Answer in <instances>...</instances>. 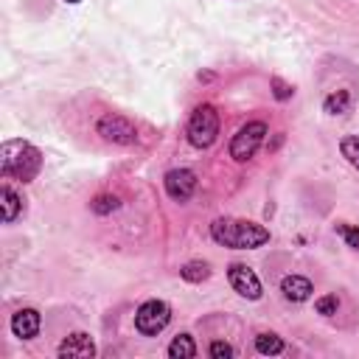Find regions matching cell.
<instances>
[{"label": "cell", "instance_id": "1", "mask_svg": "<svg viewBox=\"0 0 359 359\" xmlns=\"http://www.w3.org/2000/svg\"><path fill=\"white\" fill-rule=\"evenodd\" d=\"M42 168V154L36 146L25 143V140H6L0 146V174L20 180V182H31Z\"/></svg>", "mask_w": 359, "mask_h": 359}, {"label": "cell", "instance_id": "2", "mask_svg": "<svg viewBox=\"0 0 359 359\" xmlns=\"http://www.w3.org/2000/svg\"><path fill=\"white\" fill-rule=\"evenodd\" d=\"M210 236H213V241L233 247V250H255L269 241L266 227H261L255 222H244V219H216L210 224Z\"/></svg>", "mask_w": 359, "mask_h": 359}, {"label": "cell", "instance_id": "3", "mask_svg": "<svg viewBox=\"0 0 359 359\" xmlns=\"http://www.w3.org/2000/svg\"><path fill=\"white\" fill-rule=\"evenodd\" d=\"M216 135H219V112L210 104L196 107L188 121V140L196 149H208V146H213Z\"/></svg>", "mask_w": 359, "mask_h": 359}, {"label": "cell", "instance_id": "4", "mask_svg": "<svg viewBox=\"0 0 359 359\" xmlns=\"http://www.w3.org/2000/svg\"><path fill=\"white\" fill-rule=\"evenodd\" d=\"M264 137H266V123H264V121H250V123H244V126L233 135V140H230V157H233L236 163H247V160L261 149Z\"/></svg>", "mask_w": 359, "mask_h": 359}, {"label": "cell", "instance_id": "5", "mask_svg": "<svg viewBox=\"0 0 359 359\" xmlns=\"http://www.w3.org/2000/svg\"><path fill=\"white\" fill-rule=\"evenodd\" d=\"M168 320H171L168 303H163V300H146L137 309V314H135V328L140 334H146V337H154V334H160L168 325Z\"/></svg>", "mask_w": 359, "mask_h": 359}, {"label": "cell", "instance_id": "6", "mask_svg": "<svg viewBox=\"0 0 359 359\" xmlns=\"http://www.w3.org/2000/svg\"><path fill=\"white\" fill-rule=\"evenodd\" d=\"M98 135L109 143H118V146H132L137 140V129L132 121L121 118V115H104L98 121Z\"/></svg>", "mask_w": 359, "mask_h": 359}, {"label": "cell", "instance_id": "7", "mask_svg": "<svg viewBox=\"0 0 359 359\" xmlns=\"http://www.w3.org/2000/svg\"><path fill=\"white\" fill-rule=\"evenodd\" d=\"M227 278H230V286H233L241 297H247V300H258V297H261V280H258V275H255L250 266H244V264H230Z\"/></svg>", "mask_w": 359, "mask_h": 359}, {"label": "cell", "instance_id": "8", "mask_svg": "<svg viewBox=\"0 0 359 359\" xmlns=\"http://www.w3.org/2000/svg\"><path fill=\"white\" fill-rule=\"evenodd\" d=\"M163 182H165V194H168L171 199L185 202V199H191V194H194V188H196V174L188 171V168H174V171L165 174Z\"/></svg>", "mask_w": 359, "mask_h": 359}, {"label": "cell", "instance_id": "9", "mask_svg": "<svg viewBox=\"0 0 359 359\" xmlns=\"http://www.w3.org/2000/svg\"><path fill=\"white\" fill-rule=\"evenodd\" d=\"M62 359H67V356H76V359H90V356H95V345H93V339H90V334H84V331H76V334H70L67 339H62V345H59V351H56Z\"/></svg>", "mask_w": 359, "mask_h": 359}, {"label": "cell", "instance_id": "10", "mask_svg": "<svg viewBox=\"0 0 359 359\" xmlns=\"http://www.w3.org/2000/svg\"><path fill=\"white\" fill-rule=\"evenodd\" d=\"M39 311L36 309H20L14 317H11V331H14V337H20V339H31V337H36L39 334Z\"/></svg>", "mask_w": 359, "mask_h": 359}, {"label": "cell", "instance_id": "11", "mask_svg": "<svg viewBox=\"0 0 359 359\" xmlns=\"http://www.w3.org/2000/svg\"><path fill=\"white\" fill-rule=\"evenodd\" d=\"M280 292H283L286 300L303 303V300H309V294H311L314 289H311V280H309V278H303V275H286V278L280 280Z\"/></svg>", "mask_w": 359, "mask_h": 359}, {"label": "cell", "instance_id": "12", "mask_svg": "<svg viewBox=\"0 0 359 359\" xmlns=\"http://www.w3.org/2000/svg\"><path fill=\"white\" fill-rule=\"evenodd\" d=\"M0 199H3V222L8 224V222H14V219L20 216V210H22V199H20V196H17V191H14V188H8V185H3Z\"/></svg>", "mask_w": 359, "mask_h": 359}, {"label": "cell", "instance_id": "13", "mask_svg": "<svg viewBox=\"0 0 359 359\" xmlns=\"http://www.w3.org/2000/svg\"><path fill=\"white\" fill-rule=\"evenodd\" d=\"M323 109H325L328 115H345V112L351 109V93H348V90H337V93L325 95Z\"/></svg>", "mask_w": 359, "mask_h": 359}, {"label": "cell", "instance_id": "14", "mask_svg": "<svg viewBox=\"0 0 359 359\" xmlns=\"http://www.w3.org/2000/svg\"><path fill=\"white\" fill-rule=\"evenodd\" d=\"M168 356H171V359H194V356H196V345H194V339H191L188 334L174 337L171 345H168Z\"/></svg>", "mask_w": 359, "mask_h": 359}, {"label": "cell", "instance_id": "15", "mask_svg": "<svg viewBox=\"0 0 359 359\" xmlns=\"http://www.w3.org/2000/svg\"><path fill=\"white\" fill-rule=\"evenodd\" d=\"M255 351L264 353V356H275L283 351V339L278 334H258L255 337Z\"/></svg>", "mask_w": 359, "mask_h": 359}, {"label": "cell", "instance_id": "16", "mask_svg": "<svg viewBox=\"0 0 359 359\" xmlns=\"http://www.w3.org/2000/svg\"><path fill=\"white\" fill-rule=\"evenodd\" d=\"M180 275H182L185 280H191V283H202V280L210 275V264H205V261H188V264L180 269Z\"/></svg>", "mask_w": 359, "mask_h": 359}, {"label": "cell", "instance_id": "17", "mask_svg": "<svg viewBox=\"0 0 359 359\" xmlns=\"http://www.w3.org/2000/svg\"><path fill=\"white\" fill-rule=\"evenodd\" d=\"M339 151H342V157L359 171V135H348V137H342Z\"/></svg>", "mask_w": 359, "mask_h": 359}, {"label": "cell", "instance_id": "18", "mask_svg": "<svg viewBox=\"0 0 359 359\" xmlns=\"http://www.w3.org/2000/svg\"><path fill=\"white\" fill-rule=\"evenodd\" d=\"M314 309H317V314H323V317H331V314H337V309H339V300H337V294H325V297H320V300L314 303Z\"/></svg>", "mask_w": 359, "mask_h": 359}, {"label": "cell", "instance_id": "19", "mask_svg": "<svg viewBox=\"0 0 359 359\" xmlns=\"http://www.w3.org/2000/svg\"><path fill=\"white\" fill-rule=\"evenodd\" d=\"M90 208H93V213H101V216L104 213H112L118 208V196H107V194L104 196H95V202Z\"/></svg>", "mask_w": 359, "mask_h": 359}, {"label": "cell", "instance_id": "20", "mask_svg": "<svg viewBox=\"0 0 359 359\" xmlns=\"http://www.w3.org/2000/svg\"><path fill=\"white\" fill-rule=\"evenodd\" d=\"M337 233L345 238V244H348V247H356V250H359V227L339 222V224H337Z\"/></svg>", "mask_w": 359, "mask_h": 359}, {"label": "cell", "instance_id": "21", "mask_svg": "<svg viewBox=\"0 0 359 359\" xmlns=\"http://www.w3.org/2000/svg\"><path fill=\"white\" fill-rule=\"evenodd\" d=\"M210 356L213 359H230L233 356V345H227V342H210Z\"/></svg>", "mask_w": 359, "mask_h": 359}, {"label": "cell", "instance_id": "22", "mask_svg": "<svg viewBox=\"0 0 359 359\" xmlns=\"http://www.w3.org/2000/svg\"><path fill=\"white\" fill-rule=\"evenodd\" d=\"M272 90H275V98H278V101H286V98L294 93V90H292L286 81H280V79H272Z\"/></svg>", "mask_w": 359, "mask_h": 359}, {"label": "cell", "instance_id": "23", "mask_svg": "<svg viewBox=\"0 0 359 359\" xmlns=\"http://www.w3.org/2000/svg\"><path fill=\"white\" fill-rule=\"evenodd\" d=\"M65 3H81V0H65Z\"/></svg>", "mask_w": 359, "mask_h": 359}]
</instances>
